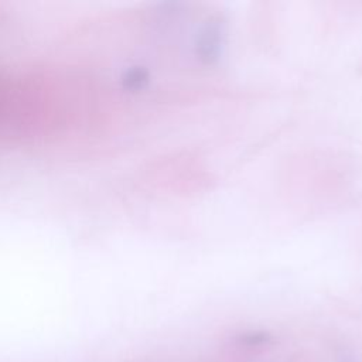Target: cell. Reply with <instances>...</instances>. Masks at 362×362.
I'll use <instances>...</instances> for the list:
<instances>
[{
  "instance_id": "6da1fadb",
  "label": "cell",
  "mask_w": 362,
  "mask_h": 362,
  "mask_svg": "<svg viewBox=\"0 0 362 362\" xmlns=\"http://www.w3.org/2000/svg\"><path fill=\"white\" fill-rule=\"evenodd\" d=\"M272 339V334L266 332V331H249L245 334H240L238 337L239 344L243 345H249V346H257V345H263L270 342Z\"/></svg>"
}]
</instances>
